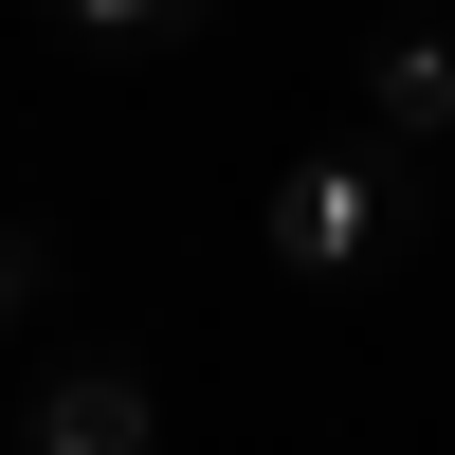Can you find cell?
I'll list each match as a JSON object with an SVG mask.
<instances>
[{"label": "cell", "instance_id": "277c9868", "mask_svg": "<svg viewBox=\"0 0 455 455\" xmlns=\"http://www.w3.org/2000/svg\"><path fill=\"white\" fill-rule=\"evenodd\" d=\"M55 36H109V55H164V36H201V0H55Z\"/></svg>", "mask_w": 455, "mask_h": 455}, {"label": "cell", "instance_id": "6da1fadb", "mask_svg": "<svg viewBox=\"0 0 455 455\" xmlns=\"http://www.w3.org/2000/svg\"><path fill=\"white\" fill-rule=\"evenodd\" d=\"M401 255H419L401 146H310V164H274V274L347 291V274H401Z\"/></svg>", "mask_w": 455, "mask_h": 455}, {"label": "cell", "instance_id": "5b68a950", "mask_svg": "<svg viewBox=\"0 0 455 455\" xmlns=\"http://www.w3.org/2000/svg\"><path fill=\"white\" fill-rule=\"evenodd\" d=\"M36 310H55V237H36V219H0V347H19Z\"/></svg>", "mask_w": 455, "mask_h": 455}, {"label": "cell", "instance_id": "7a4b0ae2", "mask_svg": "<svg viewBox=\"0 0 455 455\" xmlns=\"http://www.w3.org/2000/svg\"><path fill=\"white\" fill-rule=\"evenodd\" d=\"M19 455H164V401H146L128 347H73L55 383L19 401Z\"/></svg>", "mask_w": 455, "mask_h": 455}, {"label": "cell", "instance_id": "3957f363", "mask_svg": "<svg viewBox=\"0 0 455 455\" xmlns=\"http://www.w3.org/2000/svg\"><path fill=\"white\" fill-rule=\"evenodd\" d=\"M364 146H455V36L437 19L364 36Z\"/></svg>", "mask_w": 455, "mask_h": 455}]
</instances>
